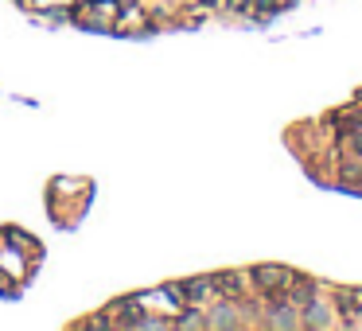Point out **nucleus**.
I'll return each mask as SVG.
<instances>
[{
	"label": "nucleus",
	"instance_id": "nucleus-1",
	"mask_svg": "<svg viewBox=\"0 0 362 331\" xmlns=\"http://www.w3.org/2000/svg\"><path fill=\"white\" fill-rule=\"evenodd\" d=\"M269 323H273V327H296L300 316H292V308L277 304V308H269Z\"/></svg>",
	"mask_w": 362,
	"mask_h": 331
},
{
	"label": "nucleus",
	"instance_id": "nucleus-2",
	"mask_svg": "<svg viewBox=\"0 0 362 331\" xmlns=\"http://www.w3.org/2000/svg\"><path fill=\"white\" fill-rule=\"evenodd\" d=\"M304 312H308V316H304V323H312V327H328V323H331V312L323 304H308Z\"/></svg>",
	"mask_w": 362,
	"mask_h": 331
},
{
	"label": "nucleus",
	"instance_id": "nucleus-3",
	"mask_svg": "<svg viewBox=\"0 0 362 331\" xmlns=\"http://www.w3.org/2000/svg\"><path fill=\"white\" fill-rule=\"evenodd\" d=\"M207 323H211V327H234L238 316H234V308H230V304H222V308H214V316Z\"/></svg>",
	"mask_w": 362,
	"mask_h": 331
},
{
	"label": "nucleus",
	"instance_id": "nucleus-4",
	"mask_svg": "<svg viewBox=\"0 0 362 331\" xmlns=\"http://www.w3.org/2000/svg\"><path fill=\"white\" fill-rule=\"evenodd\" d=\"M253 277H261V285H265V289H280V285H285L280 277H288V273H285V269H257Z\"/></svg>",
	"mask_w": 362,
	"mask_h": 331
},
{
	"label": "nucleus",
	"instance_id": "nucleus-5",
	"mask_svg": "<svg viewBox=\"0 0 362 331\" xmlns=\"http://www.w3.org/2000/svg\"><path fill=\"white\" fill-rule=\"evenodd\" d=\"M179 327H207V320H202V316H183Z\"/></svg>",
	"mask_w": 362,
	"mask_h": 331
}]
</instances>
